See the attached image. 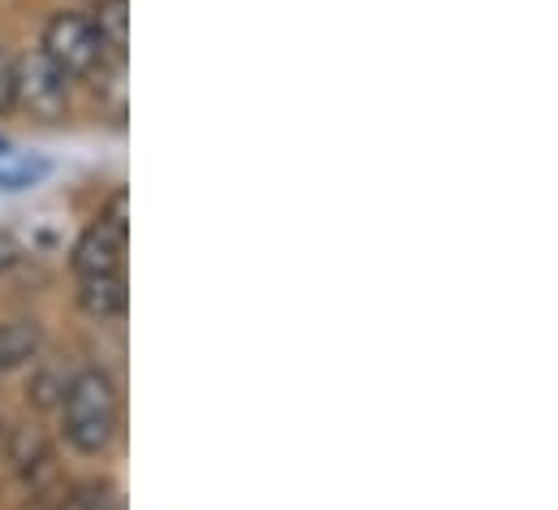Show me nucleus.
Segmentation results:
<instances>
[{"label": "nucleus", "mask_w": 558, "mask_h": 510, "mask_svg": "<svg viewBox=\"0 0 558 510\" xmlns=\"http://www.w3.org/2000/svg\"><path fill=\"white\" fill-rule=\"evenodd\" d=\"M57 420H61V441L78 459H105L122 433V385H118V377L100 364L70 373Z\"/></svg>", "instance_id": "f257e3e1"}, {"label": "nucleus", "mask_w": 558, "mask_h": 510, "mask_svg": "<svg viewBox=\"0 0 558 510\" xmlns=\"http://www.w3.org/2000/svg\"><path fill=\"white\" fill-rule=\"evenodd\" d=\"M39 52L70 78V83H87L96 74H105V65L113 61L92 13L83 9H57L48 13L44 31H39ZM122 65V61H118Z\"/></svg>", "instance_id": "f03ea898"}, {"label": "nucleus", "mask_w": 558, "mask_h": 510, "mask_svg": "<svg viewBox=\"0 0 558 510\" xmlns=\"http://www.w3.org/2000/svg\"><path fill=\"white\" fill-rule=\"evenodd\" d=\"M70 78L39 52L13 57V113H22L35 126H61L70 118Z\"/></svg>", "instance_id": "7ed1b4c3"}, {"label": "nucleus", "mask_w": 558, "mask_h": 510, "mask_svg": "<svg viewBox=\"0 0 558 510\" xmlns=\"http://www.w3.org/2000/svg\"><path fill=\"white\" fill-rule=\"evenodd\" d=\"M0 459L9 463V472H13L26 489H39V485L57 481V472H52V463H57V446H52L48 428H44V424H35V420L13 424V428L4 433Z\"/></svg>", "instance_id": "20e7f679"}, {"label": "nucleus", "mask_w": 558, "mask_h": 510, "mask_svg": "<svg viewBox=\"0 0 558 510\" xmlns=\"http://www.w3.org/2000/svg\"><path fill=\"white\" fill-rule=\"evenodd\" d=\"M126 239H131V234H122V230H113L109 221L96 217V221L78 234V243H74V252H70L74 277L122 272V268H126Z\"/></svg>", "instance_id": "39448f33"}, {"label": "nucleus", "mask_w": 558, "mask_h": 510, "mask_svg": "<svg viewBox=\"0 0 558 510\" xmlns=\"http://www.w3.org/2000/svg\"><path fill=\"white\" fill-rule=\"evenodd\" d=\"M44 351V325L35 316H4L0 320V373H17L35 364Z\"/></svg>", "instance_id": "423d86ee"}, {"label": "nucleus", "mask_w": 558, "mask_h": 510, "mask_svg": "<svg viewBox=\"0 0 558 510\" xmlns=\"http://www.w3.org/2000/svg\"><path fill=\"white\" fill-rule=\"evenodd\" d=\"M74 299L92 320H118L126 312V268L100 272V277H78Z\"/></svg>", "instance_id": "0eeeda50"}, {"label": "nucleus", "mask_w": 558, "mask_h": 510, "mask_svg": "<svg viewBox=\"0 0 558 510\" xmlns=\"http://www.w3.org/2000/svg\"><path fill=\"white\" fill-rule=\"evenodd\" d=\"M105 48L113 61L126 57V44H131V4L126 0H96V13H92Z\"/></svg>", "instance_id": "6e6552de"}, {"label": "nucleus", "mask_w": 558, "mask_h": 510, "mask_svg": "<svg viewBox=\"0 0 558 510\" xmlns=\"http://www.w3.org/2000/svg\"><path fill=\"white\" fill-rule=\"evenodd\" d=\"M65 385H70V373H65V368H57L52 360H35V364H31V381H26V402H31L35 411H57Z\"/></svg>", "instance_id": "1a4fd4ad"}, {"label": "nucleus", "mask_w": 558, "mask_h": 510, "mask_svg": "<svg viewBox=\"0 0 558 510\" xmlns=\"http://www.w3.org/2000/svg\"><path fill=\"white\" fill-rule=\"evenodd\" d=\"M48 173L44 160H17V165H0V191H26Z\"/></svg>", "instance_id": "9d476101"}, {"label": "nucleus", "mask_w": 558, "mask_h": 510, "mask_svg": "<svg viewBox=\"0 0 558 510\" xmlns=\"http://www.w3.org/2000/svg\"><path fill=\"white\" fill-rule=\"evenodd\" d=\"M22 510H65V485L61 481H48L39 489H26Z\"/></svg>", "instance_id": "9b49d317"}, {"label": "nucleus", "mask_w": 558, "mask_h": 510, "mask_svg": "<svg viewBox=\"0 0 558 510\" xmlns=\"http://www.w3.org/2000/svg\"><path fill=\"white\" fill-rule=\"evenodd\" d=\"M13 113V57L0 44V118Z\"/></svg>", "instance_id": "f8f14e48"}, {"label": "nucleus", "mask_w": 558, "mask_h": 510, "mask_svg": "<svg viewBox=\"0 0 558 510\" xmlns=\"http://www.w3.org/2000/svg\"><path fill=\"white\" fill-rule=\"evenodd\" d=\"M17 259H22V247H17V239H13L9 230H0V277H4V272H9Z\"/></svg>", "instance_id": "ddd939ff"}, {"label": "nucleus", "mask_w": 558, "mask_h": 510, "mask_svg": "<svg viewBox=\"0 0 558 510\" xmlns=\"http://www.w3.org/2000/svg\"><path fill=\"white\" fill-rule=\"evenodd\" d=\"M4 433H9V420L0 415V446H4Z\"/></svg>", "instance_id": "4468645a"}, {"label": "nucleus", "mask_w": 558, "mask_h": 510, "mask_svg": "<svg viewBox=\"0 0 558 510\" xmlns=\"http://www.w3.org/2000/svg\"><path fill=\"white\" fill-rule=\"evenodd\" d=\"M4 151H9V143H4V138H0V156H4Z\"/></svg>", "instance_id": "2eb2a0df"}]
</instances>
